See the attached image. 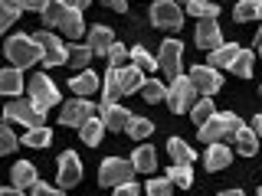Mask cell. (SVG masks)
Masks as SVG:
<instances>
[{
  "label": "cell",
  "mask_w": 262,
  "mask_h": 196,
  "mask_svg": "<svg viewBox=\"0 0 262 196\" xmlns=\"http://www.w3.org/2000/svg\"><path fill=\"white\" fill-rule=\"evenodd\" d=\"M252 59H256V56H252L249 49H243V53L236 56V62H233V72H236L239 79H249V76H252Z\"/></svg>",
  "instance_id": "cell-39"
},
{
  "label": "cell",
  "mask_w": 262,
  "mask_h": 196,
  "mask_svg": "<svg viewBox=\"0 0 262 196\" xmlns=\"http://www.w3.org/2000/svg\"><path fill=\"white\" fill-rule=\"evenodd\" d=\"M125 131H128L131 137H135V141H144V137L154 131V121H147V118H141V114H135V118L128 121V128H125Z\"/></svg>",
  "instance_id": "cell-33"
},
{
  "label": "cell",
  "mask_w": 262,
  "mask_h": 196,
  "mask_svg": "<svg viewBox=\"0 0 262 196\" xmlns=\"http://www.w3.org/2000/svg\"><path fill=\"white\" fill-rule=\"evenodd\" d=\"M66 13H69V4H66V0H49L46 10H43V23L46 27H62Z\"/></svg>",
  "instance_id": "cell-25"
},
{
  "label": "cell",
  "mask_w": 262,
  "mask_h": 196,
  "mask_svg": "<svg viewBox=\"0 0 262 196\" xmlns=\"http://www.w3.org/2000/svg\"><path fill=\"white\" fill-rule=\"evenodd\" d=\"M82 180V160L72 151H62L59 157V186H76Z\"/></svg>",
  "instance_id": "cell-12"
},
{
  "label": "cell",
  "mask_w": 262,
  "mask_h": 196,
  "mask_svg": "<svg viewBox=\"0 0 262 196\" xmlns=\"http://www.w3.org/2000/svg\"><path fill=\"white\" fill-rule=\"evenodd\" d=\"M184 4H190V0H184Z\"/></svg>",
  "instance_id": "cell-55"
},
{
  "label": "cell",
  "mask_w": 262,
  "mask_h": 196,
  "mask_svg": "<svg viewBox=\"0 0 262 196\" xmlns=\"http://www.w3.org/2000/svg\"><path fill=\"white\" fill-rule=\"evenodd\" d=\"M259 95H262V88H259Z\"/></svg>",
  "instance_id": "cell-56"
},
{
  "label": "cell",
  "mask_w": 262,
  "mask_h": 196,
  "mask_svg": "<svg viewBox=\"0 0 262 196\" xmlns=\"http://www.w3.org/2000/svg\"><path fill=\"white\" fill-rule=\"evenodd\" d=\"M187 13L200 16V20H216V16H220V4H210V0H190V4H187Z\"/></svg>",
  "instance_id": "cell-30"
},
{
  "label": "cell",
  "mask_w": 262,
  "mask_h": 196,
  "mask_svg": "<svg viewBox=\"0 0 262 196\" xmlns=\"http://www.w3.org/2000/svg\"><path fill=\"white\" fill-rule=\"evenodd\" d=\"M36 43L43 46V62L53 69V65H62V62H69V46H62L59 39L53 36L49 30H43V33H36Z\"/></svg>",
  "instance_id": "cell-9"
},
{
  "label": "cell",
  "mask_w": 262,
  "mask_h": 196,
  "mask_svg": "<svg viewBox=\"0 0 262 196\" xmlns=\"http://www.w3.org/2000/svg\"><path fill=\"white\" fill-rule=\"evenodd\" d=\"M0 92H4L7 98H16V95L23 92V76H20L16 65H10V69L0 72Z\"/></svg>",
  "instance_id": "cell-19"
},
{
  "label": "cell",
  "mask_w": 262,
  "mask_h": 196,
  "mask_svg": "<svg viewBox=\"0 0 262 196\" xmlns=\"http://www.w3.org/2000/svg\"><path fill=\"white\" fill-rule=\"evenodd\" d=\"M92 46H69V65H72V69H85V65H89V59H92Z\"/></svg>",
  "instance_id": "cell-36"
},
{
  "label": "cell",
  "mask_w": 262,
  "mask_h": 196,
  "mask_svg": "<svg viewBox=\"0 0 262 196\" xmlns=\"http://www.w3.org/2000/svg\"><path fill=\"white\" fill-rule=\"evenodd\" d=\"M196 105V85L190 82V76H174L170 82V92H167V108L174 114H184V111H193Z\"/></svg>",
  "instance_id": "cell-3"
},
{
  "label": "cell",
  "mask_w": 262,
  "mask_h": 196,
  "mask_svg": "<svg viewBox=\"0 0 262 196\" xmlns=\"http://www.w3.org/2000/svg\"><path fill=\"white\" fill-rule=\"evenodd\" d=\"M239 128H243V121L236 118V111H216L196 134H200L203 144H216V141H223V137H236Z\"/></svg>",
  "instance_id": "cell-2"
},
{
  "label": "cell",
  "mask_w": 262,
  "mask_h": 196,
  "mask_svg": "<svg viewBox=\"0 0 262 196\" xmlns=\"http://www.w3.org/2000/svg\"><path fill=\"white\" fill-rule=\"evenodd\" d=\"M39 180H36V167L33 163H27V160H20V163H13V186L16 190H33Z\"/></svg>",
  "instance_id": "cell-16"
},
{
  "label": "cell",
  "mask_w": 262,
  "mask_h": 196,
  "mask_svg": "<svg viewBox=\"0 0 262 196\" xmlns=\"http://www.w3.org/2000/svg\"><path fill=\"white\" fill-rule=\"evenodd\" d=\"M167 177L174 180V186H184V190L193 183V170H190V163H174V167L167 170Z\"/></svg>",
  "instance_id": "cell-34"
},
{
  "label": "cell",
  "mask_w": 262,
  "mask_h": 196,
  "mask_svg": "<svg viewBox=\"0 0 262 196\" xmlns=\"http://www.w3.org/2000/svg\"><path fill=\"white\" fill-rule=\"evenodd\" d=\"M69 88H72L79 98H85V95H92L95 88H98V76H95V72H85V69H82L79 76L69 79Z\"/></svg>",
  "instance_id": "cell-21"
},
{
  "label": "cell",
  "mask_w": 262,
  "mask_h": 196,
  "mask_svg": "<svg viewBox=\"0 0 262 196\" xmlns=\"http://www.w3.org/2000/svg\"><path fill=\"white\" fill-rule=\"evenodd\" d=\"M256 46H262V27H259V33H256Z\"/></svg>",
  "instance_id": "cell-51"
},
{
  "label": "cell",
  "mask_w": 262,
  "mask_h": 196,
  "mask_svg": "<svg viewBox=\"0 0 262 196\" xmlns=\"http://www.w3.org/2000/svg\"><path fill=\"white\" fill-rule=\"evenodd\" d=\"M167 151H170V157H174V163H193L196 160V151H190V144L180 141V137H170Z\"/></svg>",
  "instance_id": "cell-26"
},
{
  "label": "cell",
  "mask_w": 262,
  "mask_h": 196,
  "mask_svg": "<svg viewBox=\"0 0 262 196\" xmlns=\"http://www.w3.org/2000/svg\"><path fill=\"white\" fill-rule=\"evenodd\" d=\"M23 144H27V147H49V144H53V131H49L46 125L27 128V134H23Z\"/></svg>",
  "instance_id": "cell-29"
},
{
  "label": "cell",
  "mask_w": 262,
  "mask_h": 196,
  "mask_svg": "<svg viewBox=\"0 0 262 196\" xmlns=\"http://www.w3.org/2000/svg\"><path fill=\"white\" fill-rule=\"evenodd\" d=\"M30 102L36 105V108L43 111V114L53 108L56 102H59V88H56L53 82H49L46 72H36V76L30 79Z\"/></svg>",
  "instance_id": "cell-4"
},
{
  "label": "cell",
  "mask_w": 262,
  "mask_h": 196,
  "mask_svg": "<svg viewBox=\"0 0 262 196\" xmlns=\"http://www.w3.org/2000/svg\"><path fill=\"white\" fill-rule=\"evenodd\" d=\"M16 16H20V7H16L13 0H4V4H0V30H10L16 23Z\"/></svg>",
  "instance_id": "cell-37"
},
{
  "label": "cell",
  "mask_w": 262,
  "mask_h": 196,
  "mask_svg": "<svg viewBox=\"0 0 262 196\" xmlns=\"http://www.w3.org/2000/svg\"><path fill=\"white\" fill-rule=\"evenodd\" d=\"M69 39H79L82 33H85V23H82V10H72L69 7V13H66V20H62V27H59Z\"/></svg>",
  "instance_id": "cell-28"
},
{
  "label": "cell",
  "mask_w": 262,
  "mask_h": 196,
  "mask_svg": "<svg viewBox=\"0 0 262 196\" xmlns=\"http://www.w3.org/2000/svg\"><path fill=\"white\" fill-rule=\"evenodd\" d=\"M259 196H262V186H259Z\"/></svg>",
  "instance_id": "cell-53"
},
{
  "label": "cell",
  "mask_w": 262,
  "mask_h": 196,
  "mask_svg": "<svg viewBox=\"0 0 262 196\" xmlns=\"http://www.w3.org/2000/svg\"><path fill=\"white\" fill-rule=\"evenodd\" d=\"M0 196H27V193L16 190V186H7V190H0Z\"/></svg>",
  "instance_id": "cell-48"
},
{
  "label": "cell",
  "mask_w": 262,
  "mask_h": 196,
  "mask_svg": "<svg viewBox=\"0 0 262 196\" xmlns=\"http://www.w3.org/2000/svg\"><path fill=\"white\" fill-rule=\"evenodd\" d=\"M210 151H207V157H203V163H207V170H226L229 167V160H233V151H229L226 144H207Z\"/></svg>",
  "instance_id": "cell-15"
},
{
  "label": "cell",
  "mask_w": 262,
  "mask_h": 196,
  "mask_svg": "<svg viewBox=\"0 0 262 196\" xmlns=\"http://www.w3.org/2000/svg\"><path fill=\"white\" fill-rule=\"evenodd\" d=\"M128 56H131V49H128V46L112 43V49H108V62H112V65H121V62L128 59Z\"/></svg>",
  "instance_id": "cell-42"
},
{
  "label": "cell",
  "mask_w": 262,
  "mask_h": 196,
  "mask_svg": "<svg viewBox=\"0 0 262 196\" xmlns=\"http://www.w3.org/2000/svg\"><path fill=\"white\" fill-rule=\"evenodd\" d=\"M243 49L236 46V43H223L220 49H213L210 53V65L213 69H233V62H236V56H239Z\"/></svg>",
  "instance_id": "cell-17"
},
{
  "label": "cell",
  "mask_w": 262,
  "mask_h": 196,
  "mask_svg": "<svg viewBox=\"0 0 262 196\" xmlns=\"http://www.w3.org/2000/svg\"><path fill=\"white\" fill-rule=\"evenodd\" d=\"M131 65H138L141 72H154V69H161L158 59H154V56L147 53L144 46H135V49H131Z\"/></svg>",
  "instance_id": "cell-32"
},
{
  "label": "cell",
  "mask_w": 262,
  "mask_h": 196,
  "mask_svg": "<svg viewBox=\"0 0 262 196\" xmlns=\"http://www.w3.org/2000/svg\"><path fill=\"white\" fill-rule=\"evenodd\" d=\"M0 147H4V154H10L16 147V134H13L10 125H0Z\"/></svg>",
  "instance_id": "cell-41"
},
{
  "label": "cell",
  "mask_w": 262,
  "mask_h": 196,
  "mask_svg": "<svg viewBox=\"0 0 262 196\" xmlns=\"http://www.w3.org/2000/svg\"><path fill=\"white\" fill-rule=\"evenodd\" d=\"M252 131H256V134H262V114H256V118H252Z\"/></svg>",
  "instance_id": "cell-49"
},
{
  "label": "cell",
  "mask_w": 262,
  "mask_h": 196,
  "mask_svg": "<svg viewBox=\"0 0 262 196\" xmlns=\"http://www.w3.org/2000/svg\"><path fill=\"white\" fill-rule=\"evenodd\" d=\"M7 121H20V125H27V128H39V125H46V114L39 111L30 98H13V102L7 105Z\"/></svg>",
  "instance_id": "cell-6"
},
{
  "label": "cell",
  "mask_w": 262,
  "mask_h": 196,
  "mask_svg": "<svg viewBox=\"0 0 262 196\" xmlns=\"http://www.w3.org/2000/svg\"><path fill=\"white\" fill-rule=\"evenodd\" d=\"M196 46L210 49V53L223 46V36H220V23L216 20H200L196 23Z\"/></svg>",
  "instance_id": "cell-13"
},
{
  "label": "cell",
  "mask_w": 262,
  "mask_h": 196,
  "mask_svg": "<svg viewBox=\"0 0 262 196\" xmlns=\"http://www.w3.org/2000/svg\"><path fill=\"white\" fill-rule=\"evenodd\" d=\"M112 43H115V36H112L108 27H92V30H89V46H92L95 56H108Z\"/></svg>",
  "instance_id": "cell-18"
},
{
  "label": "cell",
  "mask_w": 262,
  "mask_h": 196,
  "mask_svg": "<svg viewBox=\"0 0 262 196\" xmlns=\"http://www.w3.org/2000/svg\"><path fill=\"white\" fill-rule=\"evenodd\" d=\"M92 111H95V105L89 102V98H72L69 105L62 108V125H69V128H82L89 118H92Z\"/></svg>",
  "instance_id": "cell-10"
},
{
  "label": "cell",
  "mask_w": 262,
  "mask_h": 196,
  "mask_svg": "<svg viewBox=\"0 0 262 196\" xmlns=\"http://www.w3.org/2000/svg\"><path fill=\"white\" fill-rule=\"evenodd\" d=\"M151 23L161 30H180L184 27V13L174 0H154L151 4Z\"/></svg>",
  "instance_id": "cell-7"
},
{
  "label": "cell",
  "mask_w": 262,
  "mask_h": 196,
  "mask_svg": "<svg viewBox=\"0 0 262 196\" xmlns=\"http://www.w3.org/2000/svg\"><path fill=\"white\" fill-rule=\"evenodd\" d=\"M236 20L239 23L259 20V0H239V4H236Z\"/></svg>",
  "instance_id": "cell-38"
},
{
  "label": "cell",
  "mask_w": 262,
  "mask_h": 196,
  "mask_svg": "<svg viewBox=\"0 0 262 196\" xmlns=\"http://www.w3.org/2000/svg\"><path fill=\"white\" fill-rule=\"evenodd\" d=\"M105 7H112V10H118V13H125L128 10V0H102Z\"/></svg>",
  "instance_id": "cell-46"
},
{
  "label": "cell",
  "mask_w": 262,
  "mask_h": 196,
  "mask_svg": "<svg viewBox=\"0 0 262 196\" xmlns=\"http://www.w3.org/2000/svg\"><path fill=\"white\" fill-rule=\"evenodd\" d=\"M190 82L196 85V92L207 95V98L223 88V76H220V69H213V65H193V69H190Z\"/></svg>",
  "instance_id": "cell-8"
},
{
  "label": "cell",
  "mask_w": 262,
  "mask_h": 196,
  "mask_svg": "<svg viewBox=\"0 0 262 196\" xmlns=\"http://www.w3.org/2000/svg\"><path fill=\"white\" fill-rule=\"evenodd\" d=\"M131 174H135V163H128L121 157H108L98 167V183L102 186H121V183H131Z\"/></svg>",
  "instance_id": "cell-5"
},
{
  "label": "cell",
  "mask_w": 262,
  "mask_h": 196,
  "mask_svg": "<svg viewBox=\"0 0 262 196\" xmlns=\"http://www.w3.org/2000/svg\"><path fill=\"white\" fill-rule=\"evenodd\" d=\"M167 92L170 88H164L158 79H147L144 85H141V95H144V102L147 105H158V102H167Z\"/></svg>",
  "instance_id": "cell-31"
},
{
  "label": "cell",
  "mask_w": 262,
  "mask_h": 196,
  "mask_svg": "<svg viewBox=\"0 0 262 196\" xmlns=\"http://www.w3.org/2000/svg\"><path fill=\"white\" fill-rule=\"evenodd\" d=\"M259 56H262V46H259Z\"/></svg>",
  "instance_id": "cell-54"
},
{
  "label": "cell",
  "mask_w": 262,
  "mask_h": 196,
  "mask_svg": "<svg viewBox=\"0 0 262 196\" xmlns=\"http://www.w3.org/2000/svg\"><path fill=\"white\" fill-rule=\"evenodd\" d=\"M141 85H144V72L138 69V65H125V69H121V92L125 95L128 92H141Z\"/></svg>",
  "instance_id": "cell-24"
},
{
  "label": "cell",
  "mask_w": 262,
  "mask_h": 196,
  "mask_svg": "<svg viewBox=\"0 0 262 196\" xmlns=\"http://www.w3.org/2000/svg\"><path fill=\"white\" fill-rule=\"evenodd\" d=\"M236 151H239L243 157H252V154L259 151V134H256L252 128L243 125L239 131H236Z\"/></svg>",
  "instance_id": "cell-23"
},
{
  "label": "cell",
  "mask_w": 262,
  "mask_h": 196,
  "mask_svg": "<svg viewBox=\"0 0 262 196\" xmlns=\"http://www.w3.org/2000/svg\"><path fill=\"white\" fill-rule=\"evenodd\" d=\"M118 95H125V92H121V69H118V65H112V69L105 72V98H102V108L118 105Z\"/></svg>",
  "instance_id": "cell-14"
},
{
  "label": "cell",
  "mask_w": 262,
  "mask_h": 196,
  "mask_svg": "<svg viewBox=\"0 0 262 196\" xmlns=\"http://www.w3.org/2000/svg\"><path fill=\"white\" fill-rule=\"evenodd\" d=\"M220 196H243V190H223Z\"/></svg>",
  "instance_id": "cell-50"
},
{
  "label": "cell",
  "mask_w": 262,
  "mask_h": 196,
  "mask_svg": "<svg viewBox=\"0 0 262 196\" xmlns=\"http://www.w3.org/2000/svg\"><path fill=\"white\" fill-rule=\"evenodd\" d=\"M13 4L20 7V10H39V13H43L49 0H13Z\"/></svg>",
  "instance_id": "cell-43"
},
{
  "label": "cell",
  "mask_w": 262,
  "mask_h": 196,
  "mask_svg": "<svg viewBox=\"0 0 262 196\" xmlns=\"http://www.w3.org/2000/svg\"><path fill=\"white\" fill-rule=\"evenodd\" d=\"M131 163H135L138 174H151V170L158 167V151H154V147H147V144H141L135 151V157H131Z\"/></svg>",
  "instance_id": "cell-22"
},
{
  "label": "cell",
  "mask_w": 262,
  "mask_h": 196,
  "mask_svg": "<svg viewBox=\"0 0 262 196\" xmlns=\"http://www.w3.org/2000/svg\"><path fill=\"white\" fill-rule=\"evenodd\" d=\"M89 4H92V0H69V7H72V10H85Z\"/></svg>",
  "instance_id": "cell-47"
},
{
  "label": "cell",
  "mask_w": 262,
  "mask_h": 196,
  "mask_svg": "<svg viewBox=\"0 0 262 196\" xmlns=\"http://www.w3.org/2000/svg\"><path fill=\"white\" fill-rule=\"evenodd\" d=\"M79 131H82V141H85L89 147H95L98 141H102V134H105L108 128H105V121H102V118H89Z\"/></svg>",
  "instance_id": "cell-27"
},
{
  "label": "cell",
  "mask_w": 262,
  "mask_h": 196,
  "mask_svg": "<svg viewBox=\"0 0 262 196\" xmlns=\"http://www.w3.org/2000/svg\"><path fill=\"white\" fill-rule=\"evenodd\" d=\"M102 121L108 131H125L131 121V111H125L121 105H112V108H102Z\"/></svg>",
  "instance_id": "cell-20"
},
{
  "label": "cell",
  "mask_w": 262,
  "mask_h": 196,
  "mask_svg": "<svg viewBox=\"0 0 262 196\" xmlns=\"http://www.w3.org/2000/svg\"><path fill=\"white\" fill-rule=\"evenodd\" d=\"M115 196H141V190H138V186H135V180H131V183L115 186Z\"/></svg>",
  "instance_id": "cell-45"
},
{
  "label": "cell",
  "mask_w": 262,
  "mask_h": 196,
  "mask_svg": "<svg viewBox=\"0 0 262 196\" xmlns=\"http://www.w3.org/2000/svg\"><path fill=\"white\" fill-rule=\"evenodd\" d=\"M190 114H193V125H200V128H203V125H207V121L213 118V114H216V108H213V98H200V102L193 105V111H190Z\"/></svg>",
  "instance_id": "cell-35"
},
{
  "label": "cell",
  "mask_w": 262,
  "mask_h": 196,
  "mask_svg": "<svg viewBox=\"0 0 262 196\" xmlns=\"http://www.w3.org/2000/svg\"><path fill=\"white\" fill-rule=\"evenodd\" d=\"M4 53H7V59H10L16 69H27V65L43 59V46L36 43V36H27V33H16V36L7 39Z\"/></svg>",
  "instance_id": "cell-1"
},
{
  "label": "cell",
  "mask_w": 262,
  "mask_h": 196,
  "mask_svg": "<svg viewBox=\"0 0 262 196\" xmlns=\"http://www.w3.org/2000/svg\"><path fill=\"white\" fill-rule=\"evenodd\" d=\"M180 49H184V43H177V39H164L161 43V53H158L161 72H167V76H177L180 72Z\"/></svg>",
  "instance_id": "cell-11"
},
{
  "label": "cell",
  "mask_w": 262,
  "mask_h": 196,
  "mask_svg": "<svg viewBox=\"0 0 262 196\" xmlns=\"http://www.w3.org/2000/svg\"><path fill=\"white\" fill-rule=\"evenodd\" d=\"M170 186H174L170 177H154L147 180V196H170Z\"/></svg>",
  "instance_id": "cell-40"
},
{
  "label": "cell",
  "mask_w": 262,
  "mask_h": 196,
  "mask_svg": "<svg viewBox=\"0 0 262 196\" xmlns=\"http://www.w3.org/2000/svg\"><path fill=\"white\" fill-rule=\"evenodd\" d=\"M259 20H262V0H259Z\"/></svg>",
  "instance_id": "cell-52"
},
{
  "label": "cell",
  "mask_w": 262,
  "mask_h": 196,
  "mask_svg": "<svg viewBox=\"0 0 262 196\" xmlns=\"http://www.w3.org/2000/svg\"><path fill=\"white\" fill-rule=\"evenodd\" d=\"M30 196H66L62 190H53V186H46V183H36L30 190Z\"/></svg>",
  "instance_id": "cell-44"
}]
</instances>
